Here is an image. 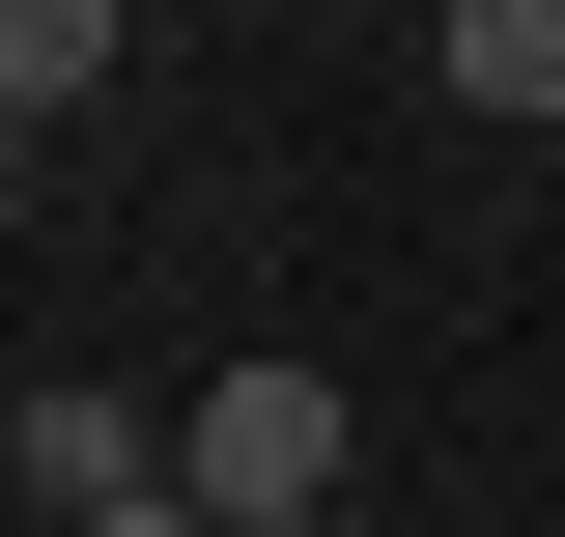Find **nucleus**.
Segmentation results:
<instances>
[{"label":"nucleus","instance_id":"f03ea898","mask_svg":"<svg viewBox=\"0 0 565 537\" xmlns=\"http://www.w3.org/2000/svg\"><path fill=\"white\" fill-rule=\"evenodd\" d=\"M0 453H29V537H85V509H141V481H170V424L85 397V368H29V424H0Z\"/></svg>","mask_w":565,"mask_h":537},{"label":"nucleus","instance_id":"20e7f679","mask_svg":"<svg viewBox=\"0 0 565 537\" xmlns=\"http://www.w3.org/2000/svg\"><path fill=\"white\" fill-rule=\"evenodd\" d=\"M114 57H141V0H0V114H29V141H57Z\"/></svg>","mask_w":565,"mask_h":537},{"label":"nucleus","instance_id":"39448f33","mask_svg":"<svg viewBox=\"0 0 565 537\" xmlns=\"http://www.w3.org/2000/svg\"><path fill=\"white\" fill-rule=\"evenodd\" d=\"M85 537H226V509H199V481H141V509H85Z\"/></svg>","mask_w":565,"mask_h":537},{"label":"nucleus","instance_id":"7ed1b4c3","mask_svg":"<svg viewBox=\"0 0 565 537\" xmlns=\"http://www.w3.org/2000/svg\"><path fill=\"white\" fill-rule=\"evenodd\" d=\"M424 57H452V114L565 141V0H424Z\"/></svg>","mask_w":565,"mask_h":537},{"label":"nucleus","instance_id":"f257e3e1","mask_svg":"<svg viewBox=\"0 0 565 537\" xmlns=\"http://www.w3.org/2000/svg\"><path fill=\"white\" fill-rule=\"evenodd\" d=\"M170 481H199L226 537H340L367 424H340V368H199V397H170Z\"/></svg>","mask_w":565,"mask_h":537}]
</instances>
